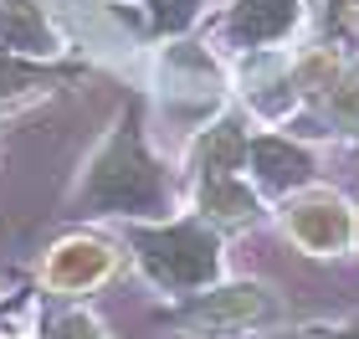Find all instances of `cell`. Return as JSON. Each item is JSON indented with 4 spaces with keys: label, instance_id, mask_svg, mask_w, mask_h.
Returning a JSON list of instances; mask_svg holds the SVG:
<instances>
[{
    "label": "cell",
    "instance_id": "8992f818",
    "mask_svg": "<svg viewBox=\"0 0 359 339\" xmlns=\"http://www.w3.org/2000/svg\"><path fill=\"white\" fill-rule=\"evenodd\" d=\"M252 165H257V180H262L267 190H292L308 180V154L292 149L287 139H257L252 144Z\"/></svg>",
    "mask_w": 359,
    "mask_h": 339
},
{
    "label": "cell",
    "instance_id": "30bf717a",
    "mask_svg": "<svg viewBox=\"0 0 359 339\" xmlns=\"http://www.w3.org/2000/svg\"><path fill=\"white\" fill-rule=\"evenodd\" d=\"M329 108L339 124H354L359 128V72H344L329 83Z\"/></svg>",
    "mask_w": 359,
    "mask_h": 339
},
{
    "label": "cell",
    "instance_id": "ba28073f",
    "mask_svg": "<svg viewBox=\"0 0 359 339\" xmlns=\"http://www.w3.org/2000/svg\"><path fill=\"white\" fill-rule=\"evenodd\" d=\"M287 26H292V0H241L226 31H231L236 41H267Z\"/></svg>",
    "mask_w": 359,
    "mask_h": 339
},
{
    "label": "cell",
    "instance_id": "3957f363",
    "mask_svg": "<svg viewBox=\"0 0 359 339\" xmlns=\"http://www.w3.org/2000/svg\"><path fill=\"white\" fill-rule=\"evenodd\" d=\"M283 221H287L292 241L303 252H318V257H334L354 241V211L334 190H303V196H292Z\"/></svg>",
    "mask_w": 359,
    "mask_h": 339
},
{
    "label": "cell",
    "instance_id": "8fae6325",
    "mask_svg": "<svg viewBox=\"0 0 359 339\" xmlns=\"http://www.w3.org/2000/svg\"><path fill=\"white\" fill-rule=\"evenodd\" d=\"M52 339H108V334L93 314H62L52 324Z\"/></svg>",
    "mask_w": 359,
    "mask_h": 339
},
{
    "label": "cell",
    "instance_id": "7a4b0ae2",
    "mask_svg": "<svg viewBox=\"0 0 359 339\" xmlns=\"http://www.w3.org/2000/svg\"><path fill=\"white\" fill-rule=\"evenodd\" d=\"M83 196L97 211H159V201H165L159 196V175H154L149 159H144L134 128H123V134L97 154Z\"/></svg>",
    "mask_w": 359,
    "mask_h": 339
},
{
    "label": "cell",
    "instance_id": "277c9868",
    "mask_svg": "<svg viewBox=\"0 0 359 339\" xmlns=\"http://www.w3.org/2000/svg\"><path fill=\"white\" fill-rule=\"evenodd\" d=\"M267 314H272V293L262 283H231V288H216V293H201V298L180 303L175 324L195 329V334H226V329H247Z\"/></svg>",
    "mask_w": 359,
    "mask_h": 339
},
{
    "label": "cell",
    "instance_id": "5b68a950",
    "mask_svg": "<svg viewBox=\"0 0 359 339\" xmlns=\"http://www.w3.org/2000/svg\"><path fill=\"white\" fill-rule=\"evenodd\" d=\"M108 272H113V247L108 241L72 237V241H57L52 247L41 278H46V288H57V293H88V288H97Z\"/></svg>",
    "mask_w": 359,
    "mask_h": 339
},
{
    "label": "cell",
    "instance_id": "5bb4252c",
    "mask_svg": "<svg viewBox=\"0 0 359 339\" xmlns=\"http://www.w3.org/2000/svg\"><path fill=\"white\" fill-rule=\"evenodd\" d=\"M354 237H359V216H354Z\"/></svg>",
    "mask_w": 359,
    "mask_h": 339
},
{
    "label": "cell",
    "instance_id": "4fadbf2b",
    "mask_svg": "<svg viewBox=\"0 0 359 339\" xmlns=\"http://www.w3.org/2000/svg\"><path fill=\"white\" fill-rule=\"evenodd\" d=\"M283 339H359V324H344V329H292Z\"/></svg>",
    "mask_w": 359,
    "mask_h": 339
},
{
    "label": "cell",
    "instance_id": "7c38bea8",
    "mask_svg": "<svg viewBox=\"0 0 359 339\" xmlns=\"http://www.w3.org/2000/svg\"><path fill=\"white\" fill-rule=\"evenodd\" d=\"M154 6H159V21L165 26H180V21H190L195 0H154Z\"/></svg>",
    "mask_w": 359,
    "mask_h": 339
},
{
    "label": "cell",
    "instance_id": "6da1fadb",
    "mask_svg": "<svg viewBox=\"0 0 359 339\" xmlns=\"http://www.w3.org/2000/svg\"><path fill=\"white\" fill-rule=\"evenodd\" d=\"M134 247H139V262L144 272L170 288V293H185V288H201L216 278L221 267V247L205 226L195 221H180V226H159V232H134Z\"/></svg>",
    "mask_w": 359,
    "mask_h": 339
},
{
    "label": "cell",
    "instance_id": "9c48e42d",
    "mask_svg": "<svg viewBox=\"0 0 359 339\" xmlns=\"http://www.w3.org/2000/svg\"><path fill=\"white\" fill-rule=\"evenodd\" d=\"M0 46H15V52H46L52 46L31 0H6L0 6Z\"/></svg>",
    "mask_w": 359,
    "mask_h": 339
},
{
    "label": "cell",
    "instance_id": "52a82bcc",
    "mask_svg": "<svg viewBox=\"0 0 359 339\" xmlns=\"http://www.w3.org/2000/svg\"><path fill=\"white\" fill-rule=\"evenodd\" d=\"M201 211L205 216H216V221H252L257 216V201H252V190L236 180V175H201Z\"/></svg>",
    "mask_w": 359,
    "mask_h": 339
}]
</instances>
